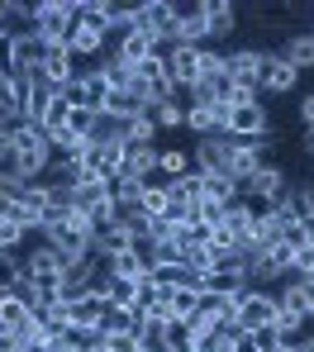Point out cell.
<instances>
[{
    "label": "cell",
    "mask_w": 314,
    "mask_h": 352,
    "mask_svg": "<svg viewBox=\"0 0 314 352\" xmlns=\"http://www.w3.org/2000/svg\"><path fill=\"white\" fill-rule=\"evenodd\" d=\"M148 272V257L138 252V248H124V252H115L110 257V276H124V281H138Z\"/></svg>",
    "instance_id": "cell-21"
},
{
    "label": "cell",
    "mask_w": 314,
    "mask_h": 352,
    "mask_svg": "<svg viewBox=\"0 0 314 352\" xmlns=\"http://www.w3.org/2000/svg\"><path fill=\"white\" fill-rule=\"evenodd\" d=\"M234 248H238V234H234L229 224L210 229V252H234Z\"/></svg>",
    "instance_id": "cell-39"
},
{
    "label": "cell",
    "mask_w": 314,
    "mask_h": 352,
    "mask_svg": "<svg viewBox=\"0 0 314 352\" xmlns=\"http://www.w3.org/2000/svg\"><path fill=\"white\" fill-rule=\"evenodd\" d=\"M153 138H157V115H153V110H148V115H133L124 124V143L128 148H148Z\"/></svg>",
    "instance_id": "cell-22"
},
{
    "label": "cell",
    "mask_w": 314,
    "mask_h": 352,
    "mask_svg": "<svg viewBox=\"0 0 314 352\" xmlns=\"http://www.w3.org/2000/svg\"><path fill=\"white\" fill-rule=\"evenodd\" d=\"M34 319V300L19 291H0V329H10V333H19L24 324Z\"/></svg>",
    "instance_id": "cell-14"
},
{
    "label": "cell",
    "mask_w": 314,
    "mask_h": 352,
    "mask_svg": "<svg viewBox=\"0 0 314 352\" xmlns=\"http://www.w3.org/2000/svg\"><path fill=\"white\" fill-rule=\"evenodd\" d=\"M190 348H195V338H190V329H186V324L177 319V324L167 329V352H190Z\"/></svg>",
    "instance_id": "cell-38"
},
{
    "label": "cell",
    "mask_w": 314,
    "mask_h": 352,
    "mask_svg": "<svg viewBox=\"0 0 314 352\" xmlns=\"http://www.w3.org/2000/svg\"><path fill=\"white\" fill-rule=\"evenodd\" d=\"M115 195V181H105V176H96V181H86V186H71V210H86V214H96L105 200Z\"/></svg>",
    "instance_id": "cell-16"
},
{
    "label": "cell",
    "mask_w": 314,
    "mask_h": 352,
    "mask_svg": "<svg viewBox=\"0 0 314 352\" xmlns=\"http://www.w3.org/2000/svg\"><path fill=\"white\" fill-rule=\"evenodd\" d=\"M229 143H234V138H200V143H195V167H190V172H200V176L224 172V162H229Z\"/></svg>",
    "instance_id": "cell-13"
},
{
    "label": "cell",
    "mask_w": 314,
    "mask_h": 352,
    "mask_svg": "<svg viewBox=\"0 0 314 352\" xmlns=\"http://www.w3.org/2000/svg\"><path fill=\"white\" fill-rule=\"evenodd\" d=\"M295 352H314V333H305V338L295 343Z\"/></svg>",
    "instance_id": "cell-49"
},
{
    "label": "cell",
    "mask_w": 314,
    "mask_h": 352,
    "mask_svg": "<svg viewBox=\"0 0 314 352\" xmlns=\"http://www.w3.org/2000/svg\"><path fill=\"white\" fill-rule=\"evenodd\" d=\"M0 352H24V343H19V333L0 329Z\"/></svg>",
    "instance_id": "cell-46"
},
{
    "label": "cell",
    "mask_w": 314,
    "mask_h": 352,
    "mask_svg": "<svg viewBox=\"0 0 314 352\" xmlns=\"http://www.w3.org/2000/svg\"><path fill=\"white\" fill-rule=\"evenodd\" d=\"M205 38H210V19H205V0H195V5L181 10V19H177V43L205 48Z\"/></svg>",
    "instance_id": "cell-10"
},
{
    "label": "cell",
    "mask_w": 314,
    "mask_h": 352,
    "mask_svg": "<svg viewBox=\"0 0 314 352\" xmlns=\"http://www.w3.org/2000/svg\"><path fill=\"white\" fill-rule=\"evenodd\" d=\"M305 272H314V243L295 248V262H291V276H305Z\"/></svg>",
    "instance_id": "cell-42"
},
{
    "label": "cell",
    "mask_w": 314,
    "mask_h": 352,
    "mask_svg": "<svg viewBox=\"0 0 314 352\" xmlns=\"http://www.w3.org/2000/svg\"><path fill=\"white\" fill-rule=\"evenodd\" d=\"M305 319H310V324H314V295H310V314H305Z\"/></svg>",
    "instance_id": "cell-50"
},
{
    "label": "cell",
    "mask_w": 314,
    "mask_h": 352,
    "mask_svg": "<svg viewBox=\"0 0 314 352\" xmlns=\"http://www.w3.org/2000/svg\"><path fill=\"white\" fill-rule=\"evenodd\" d=\"M67 115H71V100H67V91H53V100H48V110H43V133H58L67 129Z\"/></svg>",
    "instance_id": "cell-26"
},
{
    "label": "cell",
    "mask_w": 314,
    "mask_h": 352,
    "mask_svg": "<svg viewBox=\"0 0 314 352\" xmlns=\"http://www.w3.org/2000/svg\"><path fill=\"white\" fill-rule=\"evenodd\" d=\"M24 234H29L24 224H14V219H5V214H0V252L19 248V243H24Z\"/></svg>",
    "instance_id": "cell-36"
},
{
    "label": "cell",
    "mask_w": 314,
    "mask_h": 352,
    "mask_svg": "<svg viewBox=\"0 0 314 352\" xmlns=\"http://www.w3.org/2000/svg\"><path fill=\"white\" fill-rule=\"evenodd\" d=\"M186 129H195L200 138H214V110L210 105H186Z\"/></svg>",
    "instance_id": "cell-32"
},
{
    "label": "cell",
    "mask_w": 314,
    "mask_h": 352,
    "mask_svg": "<svg viewBox=\"0 0 314 352\" xmlns=\"http://www.w3.org/2000/svg\"><path fill=\"white\" fill-rule=\"evenodd\" d=\"M0 72H14V34L0 29Z\"/></svg>",
    "instance_id": "cell-44"
},
{
    "label": "cell",
    "mask_w": 314,
    "mask_h": 352,
    "mask_svg": "<svg viewBox=\"0 0 314 352\" xmlns=\"http://www.w3.org/2000/svg\"><path fill=\"white\" fill-rule=\"evenodd\" d=\"M177 19H181V5H172V0H143V5H133V29H143L162 53L177 43Z\"/></svg>",
    "instance_id": "cell-2"
},
{
    "label": "cell",
    "mask_w": 314,
    "mask_h": 352,
    "mask_svg": "<svg viewBox=\"0 0 314 352\" xmlns=\"http://www.w3.org/2000/svg\"><path fill=\"white\" fill-rule=\"evenodd\" d=\"M153 115H157V129H181V124H186V110H181L177 100H167V105H157Z\"/></svg>",
    "instance_id": "cell-37"
},
{
    "label": "cell",
    "mask_w": 314,
    "mask_h": 352,
    "mask_svg": "<svg viewBox=\"0 0 314 352\" xmlns=\"http://www.w3.org/2000/svg\"><path fill=\"white\" fill-rule=\"evenodd\" d=\"M229 138H238V143H257V138H267V110H262V100H252V105H238L234 119H229Z\"/></svg>",
    "instance_id": "cell-9"
},
{
    "label": "cell",
    "mask_w": 314,
    "mask_h": 352,
    "mask_svg": "<svg viewBox=\"0 0 314 352\" xmlns=\"http://www.w3.org/2000/svg\"><path fill=\"white\" fill-rule=\"evenodd\" d=\"M181 324H186V329H190V338L200 343V338H210V333L219 329V314H205V309H195V314H186Z\"/></svg>",
    "instance_id": "cell-33"
},
{
    "label": "cell",
    "mask_w": 314,
    "mask_h": 352,
    "mask_svg": "<svg viewBox=\"0 0 314 352\" xmlns=\"http://www.w3.org/2000/svg\"><path fill=\"white\" fill-rule=\"evenodd\" d=\"M105 96H110V81H105L100 67H81V76L67 86V100H71L76 110H91V115L105 110Z\"/></svg>",
    "instance_id": "cell-4"
},
{
    "label": "cell",
    "mask_w": 314,
    "mask_h": 352,
    "mask_svg": "<svg viewBox=\"0 0 314 352\" xmlns=\"http://www.w3.org/2000/svg\"><path fill=\"white\" fill-rule=\"evenodd\" d=\"M10 148H14V176L19 181H43L48 167L58 162V153H53V143H48V133L38 129V124H14V138H10Z\"/></svg>",
    "instance_id": "cell-1"
},
{
    "label": "cell",
    "mask_w": 314,
    "mask_h": 352,
    "mask_svg": "<svg viewBox=\"0 0 314 352\" xmlns=\"http://www.w3.org/2000/svg\"><path fill=\"white\" fill-rule=\"evenodd\" d=\"M34 29H38L53 48H67V34H71V5H67V0H38V5H34Z\"/></svg>",
    "instance_id": "cell-5"
},
{
    "label": "cell",
    "mask_w": 314,
    "mask_h": 352,
    "mask_svg": "<svg viewBox=\"0 0 314 352\" xmlns=\"http://www.w3.org/2000/svg\"><path fill=\"white\" fill-rule=\"evenodd\" d=\"M110 305H133V295H138V281H124V276H110Z\"/></svg>",
    "instance_id": "cell-35"
},
{
    "label": "cell",
    "mask_w": 314,
    "mask_h": 352,
    "mask_svg": "<svg viewBox=\"0 0 314 352\" xmlns=\"http://www.w3.org/2000/svg\"><path fill=\"white\" fill-rule=\"evenodd\" d=\"M81 352H86V348H81Z\"/></svg>",
    "instance_id": "cell-51"
},
{
    "label": "cell",
    "mask_w": 314,
    "mask_h": 352,
    "mask_svg": "<svg viewBox=\"0 0 314 352\" xmlns=\"http://www.w3.org/2000/svg\"><path fill=\"white\" fill-rule=\"evenodd\" d=\"M300 124H305V138H314V96L300 100Z\"/></svg>",
    "instance_id": "cell-45"
},
{
    "label": "cell",
    "mask_w": 314,
    "mask_h": 352,
    "mask_svg": "<svg viewBox=\"0 0 314 352\" xmlns=\"http://www.w3.org/2000/svg\"><path fill=\"white\" fill-rule=\"evenodd\" d=\"M281 58L291 62L295 72L314 67V34H295V38H286V53H281Z\"/></svg>",
    "instance_id": "cell-24"
},
{
    "label": "cell",
    "mask_w": 314,
    "mask_h": 352,
    "mask_svg": "<svg viewBox=\"0 0 314 352\" xmlns=\"http://www.w3.org/2000/svg\"><path fill=\"white\" fill-rule=\"evenodd\" d=\"M286 190H291V186H286V172L267 162V167H257V172H252V181L238 190V195H243V200H267V205H276Z\"/></svg>",
    "instance_id": "cell-8"
},
{
    "label": "cell",
    "mask_w": 314,
    "mask_h": 352,
    "mask_svg": "<svg viewBox=\"0 0 314 352\" xmlns=\"http://www.w3.org/2000/svg\"><path fill=\"white\" fill-rule=\"evenodd\" d=\"M276 305H281V314L291 319V324H305V314H310V291L291 276V281H281V291H276Z\"/></svg>",
    "instance_id": "cell-15"
},
{
    "label": "cell",
    "mask_w": 314,
    "mask_h": 352,
    "mask_svg": "<svg viewBox=\"0 0 314 352\" xmlns=\"http://www.w3.org/2000/svg\"><path fill=\"white\" fill-rule=\"evenodd\" d=\"M105 29H91V24H71V34H67V53L81 62V58H100L105 53Z\"/></svg>",
    "instance_id": "cell-12"
},
{
    "label": "cell",
    "mask_w": 314,
    "mask_h": 352,
    "mask_svg": "<svg viewBox=\"0 0 314 352\" xmlns=\"http://www.w3.org/2000/svg\"><path fill=\"white\" fill-rule=\"evenodd\" d=\"M300 229H305V238L314 243V214H300Z\"/></svg>",
    "instance_id": "cell-48"
},
{
    "label": "cell",
    "mask_w": 314,
    "mask_h": 352,
    "mask_svg": "<svg viewBox=\"0 0 314 352\" xmlns=\"http://www.w3.org/2000/svg\"><path fill=\"white\" fill-rule=\"evenodd\" d=\"M267 162H271V148H267V138H257V143H238V138H234V143H229V162H224V176H229V181L243 190V186L252 181V172H257V167H267Z\"/></svg>",
    "instance_id": "cell-3"
},
{
    "label": "cell",
    "mask_w": 314,
    "mask_h": 352,
    "mask_svg": "<svg viewBox=\"0 0 314 352\" xmlns=\"http://www.w3.org/2000/svg\"><path fill=\"white\" fill-rule=\"evenodd\" d=\"M205 19H210V38H229L238 24V10L229 0H205Z\"/></svg>",
    "instance_id": "cell-19"
},
{
    "label": "cell",
    "mask_w": 314,
    "mask_h": 352,
    "mask_svg": "<svg viewBox=\"0 0 314 352\" xmlns=\"http://www.w3.org/2000/svg\"><path fill=\"white\" fill-rule=\"evenodd\" d=\"M76 76H81V62L71 58L67 48H53V53H48V62H43V81H48L53 91H67Z\"/></svg>",
    "instance_id": "cell-11"
},
{
    "label": "cell",
    "mask_w": 314,
    "mask_h": 352,
    "mask_svg": "<svg viewBox=\"0 0 314 352\" xmlns=\"http://www.w3.org/2000/svg\"><path fill=\"white\" fill-rule=\"evenodd\" d=\"M100 72H105V81H110V91H128V81H133V67H124V62L115 58V53H110V58L100 62Z\"/></svg>",
    "instance_id": "cell-31"
},
{
    "label": "cell",
    "mask_w": 314,
    "mask_h": 352,
    "mask_svg": "<svg viewBox=\"0 0 314 352\" xmlns=\"http://www.w3.org/2000/svg\"><path fill=\"white\" fill-rule=\"evenodd\" d=\"M148 219H167V186H153V190H143V205H138Z\"/></svg>",
    "instance_id": "cell-34"
},
{
    "label": "cell",
    "mask_w": 314,
    "mask_h": 352,
    "mask_svg": "<svg viewBox=\"0 0 314 352\" xmlns=\"http://www.w3.org/2000/svg\"><path fill=\"white\" fill-rule=\"evenodd\" d=\"M100 338H105L110 352H138V338L133 333H100Z\"/></svg>",
    "instance_id": "cell-43"
},
{
    "label": "cell",
    "mask_w": 314,
    "mask_h": 352,
    "mask_svg": "<svg viewBox=\"0 0 314 352\" xmlns=\"http://www.w3.org/2000/svg\"><path fill=\"white\" fill-rule=\"evenodd\" d=\"M157 172V143H148V148H128V157H124V172L120 176H153Z\"/></svg>",
    "instance_id": "cell-23"
},
{
    "label": "cell",
    "mask_w": 314,
    "mask_h": 352,
    "mask_svg": "<svg viewBox=\"0 0 314 352\" xmlns=\"http://www.w3.org/2000/svg\"><path fill=\"white\" fill-rule=\"evenodd\" d=\"M234 352H262V348H257L252 333H238V338H234Z\"/></svg>",
    "instance_id": "cell-47"
},
{
    "label": "cell",
    "mask_w": 314,
    "mask_h": 352,
    "mask_svg": "<svg viewBox=\"0 0 314 352\" xmlns=\"http://www.w3.org/2000/svg\"><path fill=\"white\" fill-rule=\"evenodd\" d=\"M162 58H167V72H172V81H177V96L190 91V86H200V48H190V43H172Z\"/></svg>",
    "instance_id": "cell-7"
},
{
    "label": "cell",
    "mask_w": 314,
    "mask_h": 352,
    "mask_svg": "<svg viewBox=\"0 0 314 352\" xmlns=\"http://www.w3.org/2000/svg\"><path fill=\"white\" fill-rule=\"evenodd\" d=\"M153 53H162V48H157V43H153L143 29H128V34H120V53H115V58L124 62V67H138L143 58H153Z\"/></svg>",
    "instance_id": "cell-17"
},
{
    "label": "cell",
    "mask_w": 314,
    "mask_h": 352,
    "mask_svg": "<svg viewBox=\"0 0 314 352\" xmlns=\"http://www.w3.org/2000/svg\"><path fill=\"white\" fill-rule=\"evenodd\" d=\"M91 124H96V115H91V110H76V105H71V115H67V129H71L76 138H91Z\"/></svg>",
    "instance_id": "cell-41"
},
{
    "label": "cell",
    "mask_w": 314,
    "mask_h": 352,
    "mask_svg": "<svg viewBox=\"0 0 314 352\" xmlns=\"http://www.w3.org/2000/svg\"><path fill=\"white\" fill-rule=\"evenodd\" d=\"M133 329H138V314L128 305H110L100 314V333H133Z\"/></svg>",
    "instance_id": "cell-25"
},
{
    "label": "cell",
    "mask_w": 314,
    "mask_h": 352,
    "mask_svg": "<svg viewBox=\"0 0 314 352\" xmlns=\"http://www.w3.org/2000/svg\"><path fill=\"white\" fill-rule=\"evenodd\" d=\"M224 224H229V229H234L238 238L248 234V224H252V205L243 200V195H238L234 205H224Z\"/></svg>",
    "instance_id": "cell-29"
},
{
    "label": "cell",
    "mask_w": 314,
    "mask_h": 352,
    "mask_svg": "<svg viewBox=\"0 0 314 352\" xmlns=\"http://www.w3.org/2000/svg\"><path fill=\"white\" fill-rule=\"evenodd\" d=\"M200 200H214V205H234V200H238V186H234V181H229L224 172L200 176Z\"/></svg>",
    "instance_id": "cell-20"
},
{
    "label": "cell",
    "mask_w": 314,
    "mask_h": 352,
    "mask_svg": "<svg viewBox=\"0 0 314 352\" xmlns=\"http://www.w3.org/2000/svg\"><path fill=\"white\" fill-rule=\"evenodd\" d=\"M186 267H190V272H210V267H214L210 243H195V248H186Z\"/></svg>",
    "instance_id": "cell-40"
},
{
    "label": "cell",
    "mask_w": 314,
    "mask_h": 352,
    "mask_svg": "<svg viewBox=\"0 0 314 352\" xmlns=\"http://www.w3.org/2000/svg\"><path fill=\"white\" fill-rule=\"evenodd\" d=\"M157 172L167 176V181H177V176L190 172V157L181 153V148H167V153H157Z\"/></svg>",
    "instance_id": "cell-28"
},
{
    "label": "cell",
    "mask_w": 314,
    "mask_h": 352,
    "mask_svg": "<svg viewBox=\"0 0 314 352\" xmlns=\"http://www.w3.org/2000/svg\"><path fill=\"white\" fill-rule=\"evenodd\" d=\"M271 58H276V53H267V48H238V53H229V76H234V86L262 91V72H267Z\"/></svg>",
    "instance_id": "cell-6"
},
{
    "label": "cell",
    "mask_w": 314,
    "mask_h": 352,
    "mask_svg": "<svg viewBox=\"0 0 314 352\" xmlns=\"http://www.w3.org/2000/svg\"><path fill=\"white\" fill-rule=\"evenodd\" d=\"M295 81H300V72H295L291 62L281 58V53L267 62V72H262V91H271V96H281V91H295Z\"/></svg>",
    "instance_id": "cell-18"
},
{
    "label": "cell",
    "mask_w": 314,
    "mask_h": 352,
    "mask_svg": "<svg viewBox=\"0 0 314 352\" xmlns=\"http://www.w3.org/2000/svg\"><path fill=\"white\" fill-rule=\"evenodd\" d=\"M167 305H172V314H177V319L195 314V309H200V286H177V291L167 295Z\"/></svg>",
    "instance_id": "cell-27"
},
{
    "label": "cell",
    "mask_w": 314,
    "mask_h": 352,
    "mask_svg": "<svg viewBox=\"0 0 314 352\" xmlns=\"http://www.w3.org/2000/svg\"><path fill=\"white\" fill-rule=\"evenodd\" d=\"M153 267H186V248L181 243H153Z\"/></svg>",
    "instance_id": "cell-30"
}]
</instances>
